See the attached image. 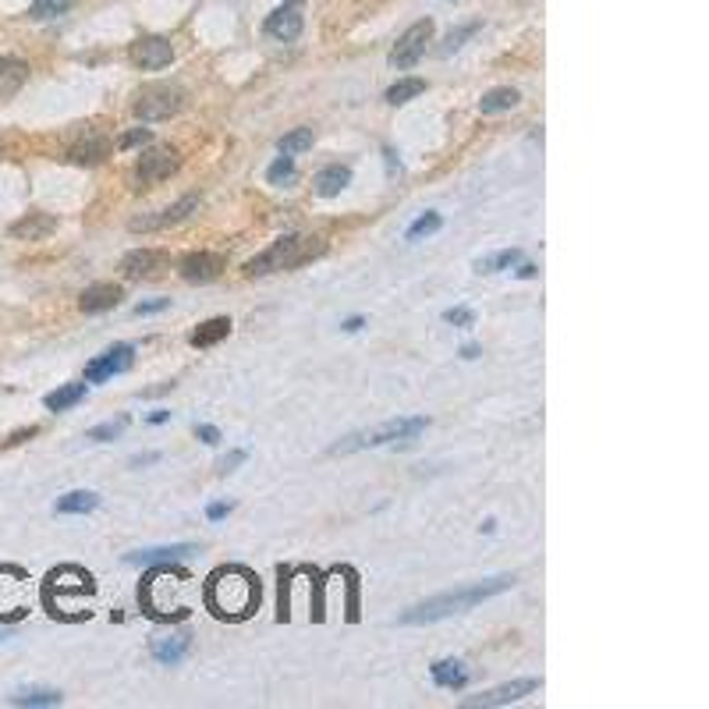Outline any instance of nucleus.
Here are the masks:
<instances>
[{
    "mask_svg": "<svg viewBox=\"0 0 709 709\" xmlns=\"http://www.w3.org/2000/svg\"><path fill=\"white\" fill-rule=\"evenodd\" d=\"M206 607L220 621H245L259 607V578L242 564L217 568L206 582Z\"/></svg>",
    "mask_w": 709,
    "mask_h": 709,
    "instance_id": "obj_1",
    "label": "nucleus"
},
{
    "mask_svg": "<svg viewBox=\"0 0 709 709\" xmlns=\"http://www.w3.org/2000/svg\"><path fill=\"white\" fill-rule=\"evenodd\" d=\"M511 585H515V575H497V578H486V582L465 585V589H454V593L433 596V600H426V603H419V607L405 610V614H401V624L444 621V617H454V614H461V610H472L476 603L490 600V596L507 593Z\"/></svg>",
    "mask_w": 709,
    "mask_h": 709,
    "instance_id": "obj_2",
    "label": "nucleus"
},
{
    "mask_svg": "<svg viewBox=\"0 0 709 709\" xmlns=\"http://www.w3.org/2000/svg\"><path fill=\"white\" fill-rule=\"evenodd\" d=\"M188 575L178 568H171V561H164V568H156L146 575L139 589V600L146 603V610L153 617H164V621H178V617L188 614Z\"/></svg>",
    "mask_w": 709,
    "mask_h": 709,
    "instance_id": "obj_3",
    "label": "nucleus"
},
{
    "mask_svg": "<svg viewBox=\"0 0 709 709\" xmlns=\"http://www.w3.org/2000/svg\"><path fill=\"white\" fill-rule=\"evenodd\" d=\"M327 252V245L320 238H305V234H284L270 245L266 252H259L256 259L245 263V277H266L277 270H295L302 263H312Z\"/></svg>",
    "mask_w": 709,
    "mask_h": 709,
    "instance_id": "obj_4",
    "label": "nucleus"
},
{
    "mask_svg": "<svg viewBox=\"0 0 709 709\" xmlns=\"http://www.w3.org/2000/svg\"><path fill=\"white\" fill-rule=\"evenodd\" d=\"M426 426H429V419H390V422H383V426L351 433V437H344L334 451L348 454V451H366V447H383V444H408V440H415L419 433H426Z\"/></svg>",
    "mask_w": 709,
    "mask_h": 709,
    "instance_id": "obj_5",
    "label": "nucleus"
},
{
    "mask_svg": "<svg viewBox=\"0 0 709 709\" xmlns=\"http://www.w3.org/2000/svg\"><path fill=\"white\" fill-rule=\"evenodd\" d=\"M96 585L93 578L86 575L82 568H57L54 575L47 578V589H43V596H47V607L54 617H78L75 614V596H89Z\"/></svg>",
    "mask_w": 709,
    "mask_h": 709,
    "instance_id": "obj_6",
    "label": "nucleus"
},
{
    "mask_svg": "<svg viewBox=\"0 0 709 709\" xmlns=\"http://www.w3.org/2000/svg\"><path fill=\"white\" fill-rule=\"evenodd\" d=\"M181 107H185V93L178 86H171V82H149V86L139 89L132 110L139 121H167Z\"/></svg>",
    "mask_w": 709,
    "mask_h": 709,
    "instance_id": "obj_7",
    "label": "nucleus"
},
{
    "mask_svg": "<svg viewBox=\"0 0 709 709\" xmlns=\"http://www.w3.org/2000/svg\"><path fill=\"white\" fill-rule=\"evenodd\" d=\"M29 575L22 568H0V624L18 621V617L29 614Z\"/></svg>",
    "mask_w": 709,
    "mask_h": 709,
    "instance_id": "obj_8",
    "label": "nucleus"
},
{
    "mask_svg": "<svg viewBox=\"0 0 709 709\" xmlns=\"http://www.w3.org/2000/svg\"><path fill=\"white\" fill-rule=\"evenodd\" d=\"M433 32H437V25H433V18H419L415 25H408L405 32H401L398 47L390 50V68H415V64L422 61V54H426V43L433 39Z\"/></svg>",
    "mask_w": 709,
    "mask_h": 709,
    "instance_id": "obj_9",
    "label": "nucleus"
},
{
    "mask_svg": "<svg viewBox=\"0 0 709 709\" xmlns=\"http://www.w3.org/2000/svg\"><path fill=\"white\" fill-rule=\"evenodd\" d=\"M178 164H181V156H178V149H174V146L146 149V153L139 156L135 171H132L135 188H149V185H156V181L171 178V174L178 171Z\"/></svg>",
    "mask_w": 709,
    "mask_h": 709,
    "instance_id": "obj_10",
    "label": "nucleus"
},
{
    "mask_svg": "<svg viewBox=\"0 0 709 709\" xmlns=\"http://www.w3.org/2000/svg\"><path fill=\"white\" fill-rule=\"evenodd\" d=\"M132 362H135V348L132 344H114L110 351H103L100 359H93L86 366V380L89 383H103V380H110V376H121V373H128L132 369Z\"/></svg>",
    "mask_w": 709,
    "mask_h": 709,
    "instance_id": "obj_11",
    "label": "nucleus"
},
{
    "mask_svg": "<svg viewBox=\"0 0 709 709\" xmlns=\"http://www.w3.org/2000/svg\"><path fill=\"white\" fill-rule=\"evenodd\" d=\"M174 61V47L171 39L164 36H142L132 43V64L135 68H146V71H160Z\"/></svg>",
    "mask_w": 709,
    "mask_h": 709,
    "instance_id": "obj_12",
    "label": "nucleus"
},
{
    "mask_svg": "<svg viewBox=\"0 0 709 709\" xmlns=\"http://www.w3.org/2000/svg\"><path fill=\"white\" fill-rule=\"evenodd\" d=\"M178 273L181 281L188 284H210L224 273V256H217V252H188L178 263Z\"/></svg>",
    "mask_w": 709,
    "mask_h": 709,
    "instance_id": "obj_13",
    "label": "nucleus"
},
{
    "mask_svg": "<svg viewBox=\"0 0 709 709\" xmlns=\"http://www.w3.org/2000/svg\"><path fill=\"white\" fill-rule=\"evenodd\" d=\"M302 0H284L281 8L273 11L270 18H266V36L273 39H284V43H291V39L302 36Z\"/></svg>",
    "mask_w": 709,
    "mask_h": 709,
    "instance_id": "obj_14",
    "label": "nucleus"
},
{
    "mask_svg": "<svg viewBox=\"0 0 709 709\" xmlns=\"http://www.w3.org/2000/svg\"><path fill=\"white\" fill-rule=\"evenodd\" d=\"M539 688L536 678H522V681H507V685L500 688H490V692L483 695H472V699H465L468 709H479V706H511V702L525 699V695H532Z\"/></svg>",
    "mask_w": 709,
    "mask_h": 709,
    "instance_id": "obj_15",
    "label": "nucleus"
},
{
    "mask_svg": "<svg viewBox=\"0 0 709 709\" xmlns=\"http://www.w3.org/2000/svg\"><path fill=\"white\" fill-rule=\"evenodd\" d=\"M167 266H171V259L160 249H132L121 259V273L132 277V281H139V277H156V273H164Z\"/></svg>",
    "mask_w": 709,
    "mask_h": 709,
    "instance_id": "obj_16",
    "label": "nucleus"
},
{
    "mask_svg": "<svg viewBox=\"0 0 709 709\" xmlns=\"http://www.w3.org/2000/svg\"><path fill=\"white\" fill-rule=\"evenodd\" d=\"M195 210H199V199H195V195H185V199H178V203H174L171 210L160 213V217H139V220H132V231H156V227L181 224V220H188Z\"/></svg>",
    "mask_w": 709,
    "mask_h": 709,
    "instance_id": "obj_17",
    "label": "nucleus"
},
{
    "mask_svg": "<svg viewBox=\"0 0 709 709\" xmlns=\"http://www.w3.org/2000/svg\"><path fill=\"white\" fill-rule=\"evenodd\" d=\"M121 298H125V291L117 288V284H93V288L82 291V298H78V309L86 312V316H96V312H110L121 305Z\"/></svg>",
    "mask_w": 709,
    "mask_h": 709,
    "instance_id": "obj_18",
    "label": "nucleus"
},
{
    "mask_svg": "<svg viewBox=\"0 0 709 709\" xmlns=\"http://www.w3.org/2000/svg\"><path fill=\"white\" fill-rule=\"evenodd\" d=\"M25 82H29V64L22 57H0V100L18 96Z\"/></svg>",
    "mask_w": 709,
    "mask_h": 709,
    "instance_id": "obj_19",
    "label": "nucleus"
},
{
    "mask_svg": "<svg viewBox=\"0 0 709 709\" xmlns=\"http://www.w3.org/2000/svg\"><path fill=\"white\" fill-rule=\"evenodd\" d=\"M195 554L192 543H178V546H149V550H139V554H128L125 564H164V561H181V557Z\"/></svg>",
    "mask_w": 709,
    "mask_h": 709,
    "instance_id": "obj_20",
    "label": "nucleus"
},
{
    "mask_svg": "<svg viewBox=\"0 0 709 709\" xmlns=\"http://www.w3.org/2000/svg\"><path fill=\"white\" fill-rule=\"evenodd\" d=\"M54 227H57V220L50 217V213H29V217H22L18 224H11V238H22V242H39V238H47Z\"/></svg>",
    "mask_w": 709,
    "mask_h": 709,
    "instance_id": "obj_21",
    "label": "nucleus"
},
{
    "mask_svg": "<svg viewBox=\"0 0 709 709\" xmlns=\"http://www.w3.org/2000/svg\"><path fill=\"white\" fill-rule=\"evenodd\" d=\"M429 674H433V681H437L440 688H451V692H461V688L468 685V671L461 660H437L429 667Z\"/></svg>",
    "mask_w": 709,
    "mask_h": 709,
    "instance_id": "obj_22",
    "label": "nucleus"
},
{
    "mask_svg": "<svg viewBox=\"0 0 709 709\" xmlns=\"http://www.w3.org/2000/svg\"><path fill=\"white\" fill-rule=\"evenodd\" d=\"M348 185H351V171H348V167H341V164L323 167V171L316 174V192H320L323 199H330V195H341Z\"/></svg>",
    "mask_w": 709,
    "mask_h": 709,
    "instance_id": "obj_23",
    "label": "nucleus"
},
{
    "mask_svg": "<svg viewBox=\"0 0 709 709\" xmlns=\"http://www.w3.org/2000/svg\"><path fill=\"white\" fill-rule=\"evenodd\" d=\"M188 646H192V639L188 635H171V639H156L153 642V660L160 663H181L188 656Z\"/></svg>",
    "mask_w": 709,
    "mask_h": 709,
    "instance_id": "obj_24",
    "label": "nucleus"
},
{
    "mask_svg": "<svg viewBox=\"0 0 709 709\" xmlns=\"http://www.w3.org/2000/svg\"><path fill=\"white\" fill-rule=\"evenodd\" d=\"M100 507V497L89 490H75V493H64L61 500H57V515H89V511H96Z\"/></svg>",
    "mask_w": 709,
    "mask_h": 709,
    "instance_id": "obj_25",
    "label": "nucleus"
},
{
    "mask_svg": "<svg viewBox=\"0 0 709 709\" xmlns=\"http://www.w3.org/2000/svg\"><path fill=\"white\" fill-rule=\"evenodd\" d=\"M518 89L511 86H500V89H490V93L479 100V114H504V110H515L518 107Z\"/></svg>",
    "mask_w": 709,
    "mask_h": 709,
    "instance_id": "obj_26",
    "label": "nucleus"
},
{
    "mask_svg": "<svg viewBox=\"0 0 709 709\" xmlns=\"http://www.w3.org/2000/svg\"><path fill=\"white\" fill-rule=\"evenodd\" d=\"M107 153H110V142L103 139V135L89 132L86 142H78V146L71 149V160H75V164H100Z\"/></svg>",
    "mask_w": 709,
    "mask_h": 709,
    "instance_id": "obj_27",
    "label": "nucleus"
},
{
    "mask_svg": "<svg viewBox=\"0 0 709 709\" xmlns=\"http://www.w3.org/2000/svg\"><path fill=\"white\" fill-rule=\"evenodd\" d=\"M227 334H231V320H227V316H217V320H206L203 327L188 337V341H192V348H210V344L224 341Z\"/></svg>",
    "mask_w": 709,
    "mask_h": 709,
    "instance_id": "obj_28",
    "label": "nucleus"
},
{
    "mask_svg": "<svg viewBox=\"0 0 709 709\" xmlns=\"http://www.w3.org/2000/svg\"><path fill=\"white\" fill-rule=\"evenodd\" d=\"M82 398H86V383H64V387H57L54 394H47L43 405H47L50 412H68V408L78 405Z\"/></svg>",
    "mask_w": 709,
    "mask_h": 709,
    "instance_id": "obj_29",
    "label": "nucleus"
},
{
    "mask_svg": "<svg viewBox=\"0 0 709 709\" xmlns=\"http://www.w3.org/2000/svg\"><path fill=\"white\" fill-rule=\"evenodd\" d=\"M64 695L57 692V688H18L15 695H11V702L15 706H61Z\"/></svg>",
    "mask_w": 709,
    "mask_h": 709,
    "instance_id": "obj_30",
    "label": "nucleus"
},
{
    "mask_svg": "<svg viewBox=\"0 0 709 709\" xmlns=\"http://www.w3.org/2000/svg\"><path fill=\"white\" fill-rule=\"evenodd\" d=\"M419 93H426V82H422V78H401V82H394V86L383 93V100H387L390 107H401V103L415 100Z\"/></svg>",
    "mask_w": 709,
    "mask_h": 709,
    "instance_id": "obj_31",
    "label": "nucleus"
},
{
    "mask_svg": "<svg viewBox=\"0 0 709 709\" xmlns=\"http://www.w3.org/2000/svg\"><path fill=\"white\" fill-rule=\"evenodd\" d=\"M515 263H522V249H504V252H493V256L479 259L476 270L479 273H500V270H511Z\"/></svg>",
    "mask_w": 709,
    "mask_h": 709,
    "instance_id": "obj_32",
    "label": "nucleus"
},
{
    "mask_svg": "<svg viewBox=\"0 0 709 709\" xmlns=\"http://www.w3.org/2000/svg\"><path fill=\"white\" fill-rule=\"evenodd\" d=\"M312 142H316L312 128H295V132H288L281 142H277V149H281V156H298V153H305V149H312Z\"/></svg>",
    "mask_w": 709,
    "mask_h": 709,
    "instance_id": "obj_33",
    "label": "nucleus"
},
{
    "mask_svg": "<svg viewBox=\"0 0 709 709\" xmlns=\"http://www.w3.org/2000/svg\"><path fill=\"white\" fill-rule=\"evenodd\" d=\"M71 8H75V0H32V4H29V18L43 22V18L68 15Z\"/></svg>",
    "mask_w": 709,
    "mask_h": 709,
    "instance_id": "obj_34",
    "label": "nucleus"
},
{
    "mask_svg": "<svg viewBox=\"0 0 709 709\" xmlns=\"http://www.w3.org/2000/svg\"><path fill=\"white\" fill-rule=\"evenodd\" d=\"M440 227H444V217H440V213L429 210V213H422V217L415 220L412 227H408L405 238H408V242H422V238H429V234H437Z\"/></svg>",
    "mask_w": 709,
    "mask_h": 709,
    "instance_id": "obj_35",
    "label": "nucleus"
},
{
    "mask_svg": "<svg viewBox=\"0 0 709 709\" xmlns=\"http://www.w3.org/2000/svg\"><path fill=\"white\" fill-rule=\"evenodd\" d=\"M128 429V419L121 415V419H110V422H100V426H93L86 433V440H93V444H110V440H117L121 433Z\"/></svg>",
    "mask_w": 709,
    "mask_h": 709,
    "instance_id": "obj_36",
    "label": "nucleus"
},
{
    "mask_svg": "<svg viewBox=\"0 0 709 709\" xmlns=\"http://www.w3.org/2000/svg\"><path fill=\"white\" fill-rule=\"evenodd\" d=\"M295 156H277L270 164V171H266V181L270 185H288V181H295Z\"/></svg>",
    "mask_w": 709,
    "mask_h": 709,
    "instance_id": "obj_37",
    "label": "nucleus"
},
{
    "mask_svg": "<svg viewBox=\"0 0 709 709\" xmlns=\"http://www.w3.org/2000/svg\"><path fill=\"white\" fill-rule=\"evenodd\" d=\"M479 32V22H468V25H461V29H454V32H447V39H444V47H440V54H454V50H461L465 47V39H472Z\"/></svg>",
    "mask_w": 709,
    "mask_h": 709,
    "instance_id": "obj_38",
    "label": "nucleus"
},
{
    "mask_svg": "<svg viewBox=\"0 0 709 709\" xmlns=\"http://www.w3.org/2000/svg\"><path fill=\"white\" fill-rule=\"evenodd\" d=\"M444 323H451V327H472V323H476V312L472 309H447L444 312Z\"/></svg>",
    "mask_w": 709,
    "mask_h": 709,
    "instance_id": "obj_39",
    "label": "nucleus"
},
{
    "mask_svg": "<svg viewBox=\"0 0 709 709\" xmlns=\"http://www.w3.org/2000/svg\"><path fill=\"white\" fill-rule=\"evenodd\" d=\"M149 142V128H135V132H128L125 139L117 142L121 149H135V146H146Z\"/></svg>",
    "mask_w": 709,
    "mask_h": 709,
    "instance_id": "obj_40",
    "label": "nucleus"
},
{
    "mask_svg": "<svg viewBox=\"0 0 709 709\" xmlns=\"http://www.w3.org/2000/svg\"><path fill=\"white\" fill-rule=\"evenodd\" d=\"M171 305V298H156V302H139L135 305V316H153V312H164Z\"/></svg>",
    "mask_w": 709,
    "mask_h": 709,
    "instance_id": "obj_41",
    "label": "nucleus"
},
{
    "mask_svg": "<svg viewBox=\"0 0 709 709\" xmlns=\"http://www.w3.org/2000/svg\"><path fill=\"white\" fill-rule=\"evenodd\" d=\"M245 458H249V454H245V451H231V454H227V458L217 465V472H220V476H227V472H234V468L242 465Z\"/></svg>",
    "mask_w": 709,
    "mask_h": 709,
    "instance_id": "obj_42",
    "label": "nucleus"
},
{
    "mask_svg": "<svg viewBox=\"0 0 709 709\" xmlns=\"http://www.w3.org/2000/svg\"><path fill=\"white\" fill-rule=\"evenodd\" d=\"M39 429L36 426H29V429H18V433H11L8 440H0V451H4V447H15V444H22V440H29V437H36Z\"/></svg>",
    "mask_w": 709,
    "mask_h": 709,
    "instance_id": "obj_43",
    "label": "nucleus"
},
{
    "mask_svg": "<svg viewBox=\"0 0 709 709\" xmlns=\"http://www.w3.org/2000/svg\"><path fill=\"white\" fill-rule=\"evenodd\" d=\"M195 433H199V440H203V444H220L217 426H195Z\"/></svg>",
    "mask_w": 709,
    "mask_h": 709,
    "instance_id": "obj_44",
    "label": "nucleus"
},
{
    "mask_svg": "<svg viewBox=\"0 0 709 709\" xmlns=\"http://www.w3.org/2000/svg\"><path fill=\"white\" fill-rule=\"evenodd\" d=\"M206 515H210V522H220V518L231 515V504H210V511H206Z\"/></svg>",
    "mask_w": 709,
    "mask_h": 709,
    "instance_id": "obj_45",
    "label": "nucleus"
},
{
    "mask_svg": "<svg viewBox=\"0 0 709 709\" xmlns=\"http://www.w3.org/2000/svg\"><path fill=\"white\" fill-rule=\"evenodd\" d=\"M160 461V454H142V458H132V468H142V465H153Z\"/></svg>",
    "mask_w": 709,
    "mask_h": 709,
    "instance_id": "obj_46",
    "label": "nucleus"
},
{
    "mask_svg": "<svg viewBox=\"0 0 709 709\" xmlns=\"http://www.w3.org/2000/svg\"><path fill=\"white\" fill-rule=\"evenodd\" d=\"M167 419H171V412H153V415H149V422H153V426H164Z\"/></svg>",
    "mask_w": 709,
    "mask_h": 709,
    "instance_id": "obj_47",
    "label": "nucleus"
},
{
    "mask_svg": "<svg viewBox=\"0 0 709 709\" xmlns=\"http://www.w3.org/2000/svg\"><path fill=\"white\" fill-rule=\"evenodd\" d=\"M476 355H479L476 344H465V348H461V359H476Z\"/></svg>",
    "mask_w": 709,
    "mask_h": 709,
    "instance_id": "obj_48",
    "label": "nucleus"
},
{
    "mask_svg": "<svg viewBox=\"0 0 709 709\" xmlns=\"http://www.w3.org/2000/svg\"><path fill=\"white\" fill-rule=\"evenodd\" d=\"M518 277H536V266H532V263L518 266Z\"/></svg>",
    "mask_w": 709,
    "mask_h": 709,
    "instance_id": "obj_49",
    "label": "nucleus"
},
{
    "mask_svg": "<svg viewBox=\"0 0 709 709\" xmlns=\"http://www.w3.org/2000/svg\"><path fill=\"white\" fill-rule=\"evenodd\" d=\"M362 327V320H359V316H355V320H348V323H344V330H348V334H355V330H359Z\"/></svg>",
    "mask_w": 709,
    "mask_h": 709,
    "instance_id": "obj_50",
    "label": "nucleus"
},
{
    "mask_svg": "<svg viewBox=\"0 0 709 709\" xmlns=\"http://www.w3.org/2000/svg\"><path fill=\"white\" fill-rule=\"evenodd\" d=\"M4 639H8V632H0V642H4Z\"/></svg>",
    "mask_w": 709,
    "mask_h": 709,
    "instance_id": "obj_51",
    "label": "nucleus"
}]
</instances>
